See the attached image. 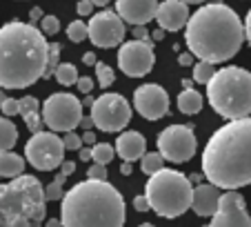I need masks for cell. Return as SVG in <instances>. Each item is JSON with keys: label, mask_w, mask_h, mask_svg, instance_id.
I'll use <instances>...</instances> for the list:
<instances>
[{"label": "cell", "mask_w": 251, "mask_h": 227, "mask_svg": "<svg viewBox=\"0 0 251 227\" xmlns=\"http://www.w3.org/2000/svg\"><path fill=\"white\" fill-rule=\"evenodd\" d=\"M242 27H245V38H247V43L251 45V9H249V14H247V18H245V23H242Z\"/></svg>", "instance_id": "cell-41"}, {"label": "cell", "mask_w": 251, "mask_h": 227, "mask_svg": "<svg viewBox=\"0 0 251 227\" xmlns=\"http://www.w3.org/2000/svg\"><path fill=\"white\" fill-rule=\"evenodd\" d=\"M156 54L151 40H129L118 49V67L131 78L147 76L153 69Z\"/></svg>", "instance_id": "cell-12"}, {"label": "cell", "mask_w": 251, "mask_h": 227, "mask_svg": "<svg viewBox=\"0 0 251 227\" xmlns=\"http://www.w3.org/2000/svg\"><path fill=\"white\" fill-rule=\"evenodd\" d=\"M45 216V189L36 176L20 174L0 185V227H40Z\"/></svg>", "instance_id": "cell-5"}, {"label": "cell", "mask_w": 251, "mask_h": 227, "mask_svg": "<svg viewBox=\"0 0 251 227\" xmlns=\"http://www.w3.org/2000/svg\"><path fill=\"white\" fill-rule=\"evenodd\" d=\"M18 100L16 98H5L2 100V105H0V109H2V114H5V116H16V114H18Z\"/></svg>", "instance_id": "cell-36"}, {"label": "cell", "mask_w": 251, "mask_h": 227, "mask_svg": "<svg viewBox=\"0 0 251 227\" xmlns=\"http://www.w3.org/2000/svg\"><path fill=\"white\" fill-rule=\"evenodd\" d=\"M133 107L147 120H158L169 114V94L156 83L140 85L133 91Z\"/></svg>", "instance_id": "cell-15"}, {"label": "cell", "mask_w": 251, "mask_h": 227, "mask_svg": "<svg viewBox=\"0 0 251 227\" xmlns=\"http://www.w3.org/2000/svg\"><path fill=\"white\" fill-rule=\"evenodd\" d=\"M189 16H191L189 7L185 2H180V0H162V2H158L153 20L158 23V27L162 31H180L187 25Z\"/></svg>", "instance_id": "cell-16"}, {"label": "cell", "mask_w": 251, "mask_h": 227, "mask_svg": "<svg viewBox=\"0 0 251 227\" xmlns=\"http://www.w3.org/2000/svg\"><path fill=\"white\" fill-rule=\"evenodd\" d=\"M16 141H18V129L9 118H0V151L14 149Z\"/></svg>", "instance_id": "cell-23"}, {"label": "cell", "mask_w": 251, "mask_h": 227, "mask_svg": "<svg viewBox=\"0 0 251 227\" xmlns=\"http://www.w3.org/2000/svg\"><path fill=\"white\" fill-rule=\"evenodd\" d=\"M25 156L29 165L40 171H53L65 161V145L62 138L53 132H38L33 134L25 145Z\"/></svg>", "instance_id": "cell-10"}, {"label": "cell", "mask_w": 251, "mask_h": 227, "mask_svg": "<svg viewBox=\"0 0 251 227\" xmlns=\"http://www.w3.org/2000/svg\"><path fill=\"white\" fill-rule=\"evenodd\" d=\"M216 74V67L211 65V62H204V60H198L194 65V78L191 81H196V83H200V85H207L209 83V78Z\"/></svg>", "instance_id": "cell-27"}, {"label": "cell", "mask_w": 251, "mask_h": 227, "mask_svg": "<svg viewBox=\"0 0 251 227\" xmlns=\"http://www.w3.org/2000/svg\"><path fill=\"white\" fill-rule=\"evenodd\" d=\"M218 200H220V189L211 183H204L194 187L191 194V209L198 216H213V212L218 209Z\"/></svg>", "instance_id": "cell-18"}, {"label": "cell", "mask_w": 251, "mask_h": 227, "mask_svg": "<svg viewBox=\"0 0 251 227\" xmlns=\"http://www.w3.org/2000/svg\"><path fill=\"white\" fill-rule=\"evenodd\" d=\"M91 5L94 7H104V5H109V0H91Z\"/></svg>", "instance_id": "cell-49"}, {"label": "cell", "mask_w": 251, "mask_h": 227, "mask_svg": "<svg viewBox=\"0 0 251 227\" xmlns=\"http://www.w3.org/2000/svg\"><path fill=\"white\" fill-rule=\"evenodd\" d=\"M202 174L227 192L251 185V116L229 120L211 134L202 151Z\"/></svg>", "instance_id": "cell-1"}, {"label": "cell", "mask_w": 251, "mask_h": 227, "mask_svg": "<svg viewBox=\"0 0 251 227\" xmlns=\"http://www.w3.org/2000/svg\"><path fill=\"white\" fill-rule=\"evenodd\" d=\"M158 9V0H116V14L133 27L147 25L153 20Z\"/></svg>", "instance_id": "cell-17"}, {"label": "cell", "mask_w": 251, "mask_h": 227, "mask_svg": "<svg viewBox=\"0 0 251 227\" xmlns=\"http://www.w3.org/2000/svg\"><path fill=\"white\" fill-rule=\"evenodd\" d=\"M78 127H82L85 132H89V129L94 127V120H91V116H82V118H80V125H78Z\"/></svg>", "instance_id": "cell-43"}, {"label": "cell", "mask_w": 251, "mask_h": 227, "mask_svg": "<svg viewBox=\"0 0 251 227\" xmlns=\"http://www.w3.org/2000/svg\"><path fill=\"white\" fill-rule=\"evenodd\" d=\"M91 120L94 127H98L104 134L123 132L131 120V107L127 98L120 94H102L91 105Z\"/></svg>", "instance_id": "cell-9"}, {"label": "cell", "mask_w": 251, "mask_h": 227, "mask_svg": "<svg viewBox=\"0 0 251 227\" xmlns=\"http://www.w3.org/2000/svg\"><path fill=\"white\" fill-rule=\"evenodd\" d=\"M5 98H7V96L2 94V91H0V105H2V100H5Z\"/></svg>", "instance_id": "cell-54"}, {"label": "cell", "mask_w": 251, "mask_h": 227, "mask_svg": "<svg viewBox=\"0 0 251 227\" xmlns=\"http://www.w3.org/2000/svg\"><path fill=\"white\" fill-rule=\"evenodd\" d=\"M96 78H98V85L102 87V89L114 85V81H116L114 69H111L109 65H104V62H96Z\"/></svg>", "instance_id": "cell-28"}, {"label": "cell", "mask_w": 251, "mask_h": 227, "mask_svg": "<svg viewBox=\"0 0 251 227\" xmlns=\"http://www.w3.org/2000/svg\"><path fill=\"white\" fill-rule=\"evenodd\" d=\"M209 227H251V216L247 212L245 199L236 189L220 194L218 209L213 212Z\"/></svg>", "instance_id": "cell-14"}, {"label": "cell", "mask_w": 251, "mask_h": 227, "mask_svg": "<svg viewBox=\"0 0 251 227\" xmlns=\"http://www.w3.org/2000/svg\"><path fill=\"white\" fill-rule=\"evenodd\" d=\"M82 62H85V65H96L98 60H96V56L89 52V54H85V56H82Z\"/></svg>", "instance_id": "cell-47"}, {"label": "cell", "mask_w": 251, "mask_h": 227, "mask_svg": "<svg viewBox=\"0 0 251 227\" xmlns=\"http://www.w3.org/2000/svg\"><path fill=\"white\" fill-rule=\"evenodd\" d=\"M178 109H180L182 114H187V116H194V114H198L200 109H202V94L196 89H182L180 96H178Z\"/></svg>", "instance_id": "cell-22"}, {"label": "cell", "mask_w": 251, "mask_h": 227, "mask_svg": "<svg viewBox=\"0 0 251 227\" xmlns=\"http://www.w3.org/2000/svg\"><path fill=\"white\" fill-rule=\"evenodd\" d=\"M138 227H153L151 223H142V225H138Z\"/></svg>", "instance_id": "cell-53"}, {"label": "cell", "mask_w": 251, "mask_h": 227, "mask_svg": "<svg viewBox=\"0 0 251 227\" xmlns=\"http://www.w3.org/2000/svg\"><path fill=\"white\" fill-rule=\"evenodd\" d=\"M87 178H91V180H107V167L94 163V167H89V170H87Z\"/></svg>", "instance_id": "cell-34"}, {"label": "cell", "mask_w": 251, "mask_h": 227, "mask_svg": "<svg viewBox=\"0 0 251 227\" xmlns=\"http://www.w3.org/2000/svg\"><path fill=\"white\" fill-rule=\"evenodd\" d=\"M62 145H65V151H78L82 147V138L74 132H67L62 138Z\"/></svg>", "instance_id": "cell-33"}, {"label": "cell", "mask_w": 251, "mask_h": 227, "mask_svg": "<svg viewBox=\"0 0 251 227\" xmlns=\"http://www.w3.org/2000/svg\"><path fill=\"white\" fill-rule=\"evenodd\" d=\"M53 76H56V81L60 83V85L69 87V85H76L78 69L71 65V62H60V65L56 67V71H53Z\"/></svg>", "instance_id": "cell-24"}, {"label": "cell", "mask_w": 251, "mask_h": 227, "mask_svg": "<svg viewBox=\"0 0 251 227\" xmlns=\"http://www.w3.org/2000/svg\"><path fill=\"white\" fill-rule=\"evenodd\" d=\"M60 43H49V56H47V71L45 76H53L56 67L60 65Z\"/></svg>", "instance_id": "cell-31"}, {"label": "cell", "mask_w": 251, "mask_h": 227, "mask_svg": "<svg viewBox=\"0 0 251 227\" xmlns=\"http://www.w3.org/2000/svg\"><path fill=\"white\" fill-rule=\"evenodd\" d=\"M133 209H136V212H147L149 209L147 199H145V196H136V199H133Z\"/></svg>", "instance_id": "cell-39"}, {"label": "cell", "mask_w": 251, "mask_h": 227, "mask_svg": "<svg viewBox=\"0 0 251 227\" xmlns=\"http://www.w3.org/2000/svg\"><path fill=\"white\" fill-rule=\"evenodd\" d=\"M120 174L129 176V174H131V165H129V163H123V167H120Z\"/></svg>", "instance_id": "cell-48"}, {"label": "cell", "mask_w": 251, "mask_h": 227, "mask_svg": "<svg viewBox=\"0 0 251 227\" xmlns=\"http://www.w3.org/2000/svg\"><path fill=\"white\" fill-rule=\"evenodd\" d=\"M76 87L80 94H91V89H94V81H91V76H78L76 81Z\"/></svg>", "instance_id": "cell-35"}, {"label": "cell", "mask_w": 251, "mask_h": 227, "mask_svg": "<svg viewBox=\"0 0 251 227\" xmlns=\"http://www.w3.org/2000/svg\"><path fill=\"white\" fill-rule=\"evenodd\" d=\"M67 38L71 43H82L87 38V23L82 20H71L69 27H67Z\"/></svg>", "instance_id": "cell-29"}, {"label": "cell", "mask_w": 251, "mask_h": 227, "mask_svg": "<svg viewBox=\"0 0 251 227\" xmlns=\"http://www.w3.org/2000/svg\"><path fill=\"white\" fill-rule=\"evenodd\" d=\"M133 40H149V31L145 25H138V27H133Z\"/></svg>", "instance_id": "cell-38"}, {"label": "cell", "mask_w": 251, "mask_h": 227, "mask_svg": "<svg viewBox=\"0 0 251 227\" xmlns=\"http://www.w3.org/2000/svg\"><path fill=\"white\" fill-rule=\"evenodd\" d=\"M29 18H31V25L36 23V20H43V9H40V7H33L31 14H29Z\"/></svg>", "instance_id": "cell-44"}, {"label": "cell", "mask_w": 251, "mask_h": 227, "mask_svg": "<svg viewBox=\"0 0 251 227\" xmlns=\"http://www.w3.org/2000/svg\"><path fill=\"white\" fill-rule=\"evenodd\" d=\"M185 43L189 54L204 62L231 60L245 43L242 20L225 2H209L198 7L185 25Z\"/></svg>", "instance_id": "cell-3"}, {"label": "cell", "mask_w": 251, "mask_h": 227, "mask_svg": "<svg viewBox=\"0 0 251 227\" xmlns=\"http://www.w3.org/2000/svg\"><path fill=\"white\" fill-rule=\"evenodd\" d=\"M114 149L125 163H131L142 158V154L147 149V141H145V136L140 132H123L118 136V141H116Z\"/></svg>", "instance_id": "cell-19"}, {"label": "cell", "mask_w": 251, "mask_h": 227, "mask_svg": "<svg viewBox=\"0 0 251 227\" xmlns=\"http://www.w3.org/2000/svg\"><path fill=\"white\" fill-rule=\"evenodd\" d=\"M78 154H80V161H91V147H80Z\"/></svg>", "instance_id": "cell-46"}, {"label": "cell", "mask_w": 251, "mask_h": 227, "mask_svg": "<svg viewBox=\"0 0 251 227\" xmlns=\"http://www.w3.org/2000/svg\"><path fill=\"white\" fill-rule=\"evenodd\" d=\"M43 114V123L51 132H74L80 125L82 118V103L74 94L58 91L51 94L40 107Z\"/></svg>", "instance_id": "cell-8"}, {"label": "cell", "mask_w": 251, "mask_h": 227, "mask_svg": "<svg viewBox=\"0 0 251 227\" xmlns=\"http://www.w3.org/2000/svg\"><path fill=\"white\" fill-rule=\"evenodd\" d=\"M140 170L145 171V174H156V171L162 170V156L158 154V151H149V154H142L140 158Z\"/></svg>", "instance_id": "cell-26"}, {"label": "cell", "mask_w": 251, "mask_h": 227, "mask_svg": "<svg viewBox=\"0 0 251 227\" xmlns=\"http://www.w3.org/2000/svg\"><path fill=\"white\" fill-rule=\"evenodd\" d=\"M180 2H185V5H198V2H204V0H180Z\"/></svg>", "instance_id": "cell-52"}, {"label": "cell", "mask_w": 251, "mask_h": 227, "mask_svg": "<svg viewBox=\"0 0 251 227\" xmlns=\"http://www.w3.org/2000/svg\"><path fill=\"white\" fill-rule=\"evenodd\" d=\"M156 145L162 161L187 163L194 158L198 142H196V134L189 125H169L158 134Z\"/></svg>", "instance_id": "cell-11"}, {"label": "cell", "mask_w": 251, "mask_h": 227, "mask_svg": "<svg viewBox=\"0 0 251 227\" xmlns=\"http://www.w3.org/2000/svg\"><path fill=\"white\" fill-rule=\"evenodd\" d=\"M18 114L23 116L25 125L29 127V132L38 134L43 132V114H40V105L33 96H25L23 100H18Z\"/></svg>", "instance_id": "cell-20"}, {"label": "cell", "mask_w": 251, "mask_h": 227, "mask_svg": "<svg viewBox=\"0 0 251 227\" xmlns=\"http://www.w3.org/2000/svg\"><path fill=\"white\" fill-rule=\"evenodd\" d=\"M207 98L223 118H247L251 114V71L245 67L218 69L207 83Z\"/></svg>", "instance_id": "cell-6"}, {"label": "cell", "mask_w": 251, "mask_h": 227, "mask_svg": "<svg viewBox=\"0 0 251 227\" xmlns=\"http://www.w3.org/2000/svg\"><path fill=\"white\" fill-rule=\"evenodd\" d=\"M62 227H123L125 199L107 180H82L62 196Z\"/></svg>", "instance_id": "cell-4"}, {"label": "cell", "mask_w": 251, "mask_h": 227, "mask_svg": "<svg viewBox=\"0 0 251 227\" xmlns=\"http://www.w3.org/2000/svg\"><path fill=\"white\" fill-rule=\"evenodd\" d=\"M47 227H62V223L53 218V221H49V223H47Z\"/></svg>", "instance_id": "cell-51"}, {"label": "cell", "mask_w": 251, "mask_h": 227, "mask_svg": "<svg viewBox=\"0 0 251 227\" xmlns=\"http://www.w3.org/2000/svg\"><path fill=\"white\" fill-rule=\"evenodd\" d=\"M74 171H76V163H74V161H62L60 163V174L65 176V178L69 174H74Z\"/></svg>", "instance_id": "cell-37"}, {"label": "cell", "mask_w": 251, "mask_h": 227, "mask_svg": "<svg viewBox=\"0 0 251 227\" xmlns=\"http://www.w3.org/2000/svg\"><path fill=\"white\" fill-rule=\"evenodd\" d=\"M49 43L31 23H11L0 27V87L27 89L45 78Z\"/></svg>", "instance_id": "cell-2"}, {"label": "cell", "mask_w": 251, "mask_h": 227, "mask_svg": "<svg viewBox=\"0 0 251 227\" xmlns=\"http://www.w3.org/2000/svg\"><path fill=\"white\" fill-rule=\"evenodd\" d=\"M25 171V158L14 151H0V176L2 178H16Z\"/></svg>", "instance_id": "cell-21"}, {"label": "cell", "mask_w": 251, "mask_h": 227, "mask_svg": "<svg viewBox=\"0 0 251 227\" xmlns=\"http://www.w3.org/2000/svg\"><path fill=\"white\" fill-rule=\"evenodd\" d=\"M162 36H165V31H162V29H160V27H158V29H156V31H153V40H160V38H162Z\"/></svg>", "instance_id": "cell-50"}, {"label": "cell", "mask_w": 251, "mask_h": 227, "mask_svg": "<svg viewBox=\"0 0 251 227\" xmlns=\"http://www.w3.org/2000/svg\"><path fill=\"white\" fill-rule=\"evenodd\" d=\"M40 31L45 33V38L56 36V33L60 31V20H58V16H43V20H40Z\"/></svg>", "instance_id": "cell-32"}, {"label": "cell", "mask_w": 251, "mask_h": 227, "mask_svg": "<svg viewBox=\"0 0 251 227\" xmlns=\"http://www.w3.org/2000/svg\"><path fill=\"white\" fill-rule=\"evenodd\" d=\"M80 138H82V145H85V142H87V145H89V147H91V145H96V134L91 132V129H89V132H85V134H82Z\"/></svg>", "instance_id": "cell-42"}, {"label": "cell", "mask_w": 251, "mask_h": 227, "mask_svg": "<svg viewBox=\"0 0 251 227\" xmlns=\"http://www.w3.org/2000/svg\"><path fill=\"white\" fill-rule=\"evenodd\" d=\"M87 38L96 47L111 49L125 40V23L116 11H100L87 23Z\"/></svg>", "instance_id": "cell-13"}, {"label": "cell", "mask_w": 251, "mask_h": 227, "mask_svg": "<svg viewBox=\"0 0 251 227\" xmlns=\"http://www.w3.org/2000/svg\"><path fill=\"white\" fill-rule=\"evenodd\" d=\"M114 154H116V149L109 145V142H96V145L91 147V161L98 163V165H107V163H111Z\"/></svg>", "instance_id": "cell-25"}, {"label": "cell", "mask_w": 251, "mask_h": 227, "mask_svg": "<svg viewBox=\"0 0 251 227\" xmlns=\"http://www.w3.org/2000/svg\"><path fill=\"white\" fill-rule=\"evenodd\" d=\"M191 60H194V56H191V54H180V56H178V62H180L182 67H189Z\"/></svg>", "instance_id": "cell-45"}, {"label": "cell", "mask_w": 251, "mask_h": 227, "mask_svg": "<svg viewBox=\"0 0 251 227\" xmlns=\"http://www.w3.org/2000/svg\"><path fill=\"white\" fill-rule=\"evenodd\" d=\"M191 194L194 185L185 174L176 170H165L149 176L145 199L149 209L165 218H178L191 207Z\"/></svg>", "instance_id": "cell-7"}, {"label": "cell", "mask_w": 251, "mask_h": 227, "mask_svg": "<svg viewBox=\"0 0 251 227\" xmlns=\"http://www.w3.org/2000/svg\"><path fill=\"white\" fill-rule=\"evenodd\" d=\"M76 9H78V14L80 16H89L91 9H94V5H91V0H80Z\"/></svg>", "instance_id": "cell-40"}, {"label": "cell", "mask_w": 251, "mask_h": 227, "mask_svg": "<svg viewBox=\"0 0 251 227\" xmlns=\"http://www.w3.org/2000/svg\"><path fill=\"white\" fill-rule=\"evenodd\" d=\"M62 183H65V176L58 174L53 183H49L47 187H43L45 189V200H47V203L49 200H60L62 196H65V192H62Z\"/></svg>", "instance_id": "cell-30"}]
</instances>
